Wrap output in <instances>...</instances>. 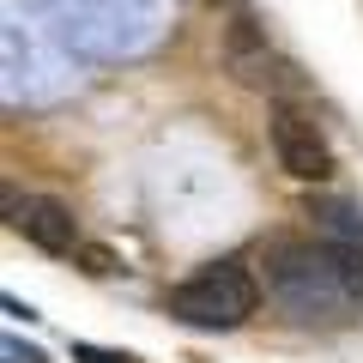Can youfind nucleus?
<instances>
[{
  "instance_id": "obj_5",
  "label": "nucleus",
  "mask_w": 363,
  "mask_h": 363,
  "mask_svg": "<svg viewBox=\"0 0 363 363\" xmlns=\"http://www.w3.org/2000/svg\"><path fill=\"white\" fill-rule=\"evenodd\" d=\"M6 218H13V230H25V242L30 248H43V255H79V218H73V206L67 200H49V194H37V200H18V194H6Z\"/></svg>"
},
{
  "instance_id": "obj_9",
  "label": "nucleus",
  "mask_w": 363,
  "mask_h": 363,
  "mask_svg": "<svg viewBox=\"0 0 363 363\" xmlns=\"http://www.w3.org/2000/svg\"><path fill=\"white\" fill-rule=\"evenodd\" d=\"M6 363H43V351H30V345H18V339H6Z\"/></svg>"
},
{
  "instance_id": "obj_3",
  "label": "nucleus",
  "mask_w": 363,
  "mask_h": 363,
  "mask_svg": "<svg viewBox=\"0 0 363 363\" xmlns=\"http://www.w3.org/2000/svg\"><path fill=\"white\" fill-rule=\"evenodd\" d=\"M224 67L236 73V85H255V91H272L279 104H297L303 97V73L285 61V55H272L267 30L255 18H236L230 37H224Z\"/></svg>"
},
{
  "instance_id": "obj_1",
  "label": "nucleus",
  "mask_w": 363,
  "mask_h": 363,
  "mask_svg": "<svg viewBox=\"0 0 363 363\" xmlns=\"http://www.w3.org/2000/svg\"><path fill=\"white\" fill-rule=\"evenodd\" d=\"M267 291L285 303L297 321H345L351 309H363V303L351 297L333 248L303 242V236H272L267 242Z\"/></svg>"
},
{
  "instance_id": "obj_7",
  "label": "nucleus",
  "mask_w": 363,
  "mask_h": 363,
  "mask_svg": "<svg viewBox=\"0 0 363 363\" xmlns=\"http://www.w3.org/2000/svg\"><path fill=\"white\" fill-rule=\"evenodd\" d=\"M73 363H133L128 351H104V345H73Z\"/></svg>"
},
{
  "instance_id": "obj_2",
  "label": "nucleus",
  "mask_w": 363,
  "mask_h": 363,
  "mask_svg": "<svg viewBox=\"0 0 363 363\" xmlns=\"http://www.w3.org/2000/svg\"><path fill=\"white\" fill-rule=\"evenodd\" d=\"M255 303H260L255 272L242 260H212V267L188 272L182 285H169L164 309L188 327H242L255 315Z\"/></svg>"
},
{
  "instance_id": "obj_6",
  "label": "nucleus",
  "mask_w": 363,
  "mask_h": 363,
  "mask_svg": "<svg viewBox=\"0 0 363 363\" xmlns=\"http://www.w3.org/2000/svg\"><path fill=\"white\" fill-rule=\"evenodd\" d=\"M303 218L315 224V242H327V248H345V255H363V218L345 206V200H327V194H315L309 206H303Z\"/></svg>"
},
{
  "instance_id": "obj_8",
  "label": "nucleus",
  "mask_w": 363,
  "mask_h": 363,
  "mask_svg": "<svg viewBox=\"0 0 363 363\" xmlns=\"http://www.w3.org/2000/svg\"><path fill=\"white\" fill-rule=\"evenodd\" d=\"M79 260H85V272H116V255L109 248H79Z\"/></svg>"
},
{
  "instance_id": "obj_4",
  "label": "nucleus",
  "mask_w": 363,
  "mask_h": 363,
  "mask_svg": "<svg viewBox=\"0 0 363 363\" xmlns=\"http://www.w3.org/2000/svg\"><path fill=\"white\" fill-rule=\"evenodd\" d=\"M267 140H272V157H279L285 176H297V182H327L333 176V145L315 128V116H303L297 104H272Z\"/></svg>"
}]
</instances>
